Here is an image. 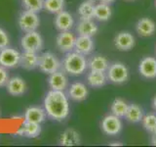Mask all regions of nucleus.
Returning <instances> with one entry per match:
<instances>
[{
    "label": "nucleus",
    "mask_w": 156,
    "mask_h": 147,
    "mask_svg": "<svg viewBox=\"0 0 156 147\" xmlns=\"http://www.w3.org/2000/svg\"><path fill=\"white\" fill-rule=\"evenodd\" d=\"M46 114L53 120L63 121L69 114V103L67 96L62 90L52 89L44 99Z\"/></svg>",
    "instance_id": "f257e3e1"
},
{
    "label": "nucleus",
    "mask_w": 156,
    "mask_h": 147,
    "mask_svg": "<svg viewBox=\"0 0 156 147\" xmlns=\"http://www.w3.org/2000/svg\"><path fill=\"white\" fill-rule=\"evenodd\" d=\"M62 68L66 73L71 76H79L88 69V61L85 55L71 51L68 52L63 59Z\"/></svg>",
    "instance_id": "f03ea898"
},
{
    "label": "nucleus",
    "mask_w": 156,
    "mask_h": 147,
    "mask_svg": "<svg viewBox=\"0 0 156 147\" xmlns=\"http://www.w3.org/2000/svg\"><path fill=\"white\" fill-rule=\"evenodd\" d=\"M107 80L115 85H122L129 80L130 73L129 69L125 64L121 62H114L109 64V67L106 71Z\"/></svg>",
    "instance_id": "7ed1b4c3"
},
{
    "label": "nucleus",
    "mask_w": 156,
    "mask_h": 147,
    "mask_svg": "<svg viewBox=\"0 0 156 147\" xmlns=\"http://www.w3.org/2000/svg\"><path fill=\"white\" fill-rule=\"evenodd\" d=\"M21 45L24 51L37 53L43 48V39L37 32H29L22 37Z\"/></svg>",
    "instance_id": "20e7f679"
},
{
    "label": "nucleus",
    "mask_w": 156,
    "mask_h": 147,
    "mask_svg": "<svg viewBox=\"0 0 156 147\" xmlns=\"http://www.w3.org/2000/svg\"><path fill=\"white\" fill-rule=\"evenodd\" d=\"M38 67L43 73L50 75V74L60 70L62 64L55 54L51 52H45L39 56Z\"/></svg>",
    "instance_id": "39448f33"
},
{
    "label": "nucleus",
    "mask_w": 156,
    "mask_h": 147,
    "mask_svg": "<svg viewBox=\"0 0 156 147\" xmlns=\"http://www.w3.org/2000/svg\"><path fill=\"white\" fill-rule=\"evenodd\" d=\"M101 130L105 132L106 135H111L114 136L120 134L123 127V124L122 121L120 120L119 117H117L113 114L105 116L101 121Z\"/></svg>",
    "instance_id": "423d86ee"
},
{
    "label": "nucleus",
    "mask_w": 156,
    "mask_h": 147,
    "mask_svg": "<svg viewBox=\"0 0 156 147\" xmlns=\"http://www.w3.org/2000/svg\"><path fill=\"white\" fill-rule=\"evenodd\" d=\"M39 24H40V21H39L37 13L29 11V10L23 11L19 18V26L23 32H26L35 31L39 27Z\"/></svg>",
    "instance_id": "0eeeda50"
},
{
    "label": "nucleus",
    "mask_w": 156,
    "mask_h": 147,
    "mask_svg": "<svg viewBox=\"0 0 156 147\" xmlns=\"http://www.w3.org/2000/svg\"><path fill=\"white\" fill-rule=\"evenodd\" d=\"M21 54L13 48L5 47L0 51V65L4 68H14L20 65Z\"/></svg>",
    "instance_id": "6e6552de"
},
{
    "label": "nucleus",
    "mask_w": 156,
    "mask_h": 147,
    "mask_svg": "<svg viewBox=\"0 0 156 147\" xmlns=\"http://www.w3.org/2000/svg\"><path fill=\"white\" fill-rule=\"evenodd\" d=\"M139 72L146 80L156 78V58L148 56L141 59L139 64Z\"/></svg>",
    "instance_id": "1a4fd4ad"
},
{
    "label": "nucleus",
    "mask_w": 156,
    "mask_h": 147,
    "mask_svg": "<svg viewBox=\"0 0 156 147\" xmlns=\"http://www.w3.org/2000/svg\"><path fill=\"white\" fill-rule=\"evenodd\" d=\"M136 44L135 36L129 32H120L114 37V45L120 51H129Z\"/></svg>",
    "instance_id": "9d476101"
},
{
    "label": "nucleus",
    "mask_w": 156,
    "mask_h": 147,
    "mask_svg": "<svg viewBox=\"0 0 156 147\" xmlns=\"http://www.w3.org/2000/svg\"><path fill=\"white\" fill-rule=\"evenodd\" d=\"M75 39L76 37L70 31L61 32L56 40L57 47L62 52H71L75 46Z\"/></svg>",
    "instance_id": "9b49d317"
},
{
    "label": "nucleus",
    "mask_w": 156,
    "mask_h": 147,
    "mask_svg": "<svg viewBox=\"0 0 156 147\" xmlns=\"http://www.w3.org/2000/svg\"><path fill=\"white\" fill-rule=\"evenodd\" d=\"M136 31L143 37L151 36L156 32V24L150 18H141L136 24Z\"/></svg>",
    "instance_id": "f8f14e48"
},
{
    "label": "nucleus",
    "mask_w": 156,
    "mask_h": 147,
    "mask_svg": "<svg viewBox=\"0 0 156 147\" xmlns=\"http://www.w3.org/2000/svg\"><path fill=\"white\" fill-rule=\"evenodd\" d=\"M48 83L52 89L54 90H62L63 91L67 87L68 80L66 74L62 71H56L55 73L50 74L48 78Z\"/></svg>",
    "instance_id": "ddd939ff"
},
{
    "label": "nucleus",
    "mask_w": 156,
    "mask_h": 147,
    "mask_svg": "<svg viewBox=\"0 0 156 147\" xmlns=\"http://www.w3.org/2000/svg\"><path fill=\"white\" fill-rule=\"evenodd\" d=\"M74 24V20L70 13L67 11H62L57 13V16L55 18V26L61 32L70 31Z\"/></svg>",
    "instance_id": "4468645a"
},
{
    "label": "nucleus",
    "mask_w": 156,
    "mask_h": 147,
    "mask_svg": "<svg viewBox=\"0 0 156 147\" xmlns=\"http://www.w3.org/2000/svg\"><path fill=\"white\" fill-rule=\"evenodd\" d=\"M95 44L91 36H79L75 39V51L82 55H89L94 50Z\"/></svg>",
    "instance_id": "2eb2a0df"
},
{
    "label": "nucleus",
    "mask_w": 156,
    "mask_h": 147,
    "mask_svg": "<svg viewBox=\"0 0 156 147\" xmlns=\"http://www.w3.org/2000/svg\"><path fill=\"white\" fill-rule=\"evenodd\" d=\"M7 91L13 96H20L23 95L27 90V83L22 77H14L9 78L6 85Z\"/></svg>",
    "instance_id": "dca6fc26"
},
{
    "label": "nucleus",
    "mask_w": 156,
    "mask_h": 147,
    "mask_svg": "<svg viewBox=\"0 0 156 147\" xmlns=\"http://www.w3.org/2000/svg\"><path fill=\"white\" fill-rule=\"evenodd\" d=\"M80 134L74 129H67L60 135L58 143L62 146H75L80 144Z\"/></svg>",
    "instance_id": "f3484780"
},
{
    "label": "nucleus",
    "mask_w": 156,
    "mask_h": 147,
    "mask_svg": "<svg viewBox=\"0 0 156 147\" xmlns=\"http://www.w3.org/2000/svg\"><path fill=\"white\" fill-rule=\"evenodd\" d=\"M76 31L79 36H94L99 31V28L96 24V23L93 20L81 19L79 24H77Z\"/></svg>",
    "instance_id": "a211bd4d"
},
{
    "label": "nucleus",
    "mask_w": 156,
    "mask_h": 147,
    "mask_svg": "<svg viewBox=\"0 0 156 147\" xmlns=\"http://www.w3.org/2000/svg\"><path fill=\"white\" fill-rule=\"evenodd\" d=\"M88 96V88L82 82H74L68 89V97L74 101H83Z\"/></svg>",
    "instance_id": "6ab92c4d"
},
{
    "label": "nucleus",
    "mask_w": 156,
    "mask_h": 147,
    "mask_svg": "<svg viewBox=\"0 0 156 147\" xmlns=\"http://www.w3.org/2000/svg\"><path fill=\"white\" fill-rule=\"evenodd\" d=\"M39 56L35 52L24 51L21 54V59H20V65L26 70H33L38 67Z\"/></svg>",
    "instance_id": "aec40b11"
},
{
    "label": "nucleus",
    "mask_w": 156,
    "mask_h": 147,
    "mask_svg": "<svg viewBox=\"0 0 156 147\" xmlns=\"http://www.w3.org/2000/svg\"><path fill=\"white\" fill-rule=\"evenodd\" d=\"M107 76L105 72H98V71H90L87 75V82L92 87L99 88L105 85L107 82Z\"/></svg>",
    "instance_id": "412c9836"
},
{
    "label": "nucleus",
    "mask_w": 156,
    "mask_h": 147,
    "mask_svg": "<svg viewBox=\"0 0 156 147\" xmlns=\"http://www.w3.org/2000/svg\"><path fill=\"white\" fill-rule=\"evenodd\" d=\"M40 134H41L40 124L32 123V122H27V121H26L23 123V125L21 127V130L17 132V134L24 135L27 137H30V138L37 137Z\"/></svg>",
    "instance_id": "4be33fe9"
},
{
    "label": "nucleus",
    "mask_w": 156,
    "mask_h": 147,
    "mask_svg": "<svg viewBox=\"0 0 156 147\" xmlns=\"http://www.w3.org/2000/svg\"><path fill=\"white\" fill-rule=\"evenodd\" d=\"M109 67L108 60L102 55H95L88 61V68L90 71H98L106 73Z\"/></svg>",
    "instance_id": "5701e85b"
},
{
    "label": "nucleus",
    "mask_w": 156,
    "mask_h": 147,
    "mask_svg": "<svg viewBox=\"0 0 156 147\" xmlns=\"http://www.w3.org/2000/svg\"><path fill=\"white\" fill-rule=\"evenodd\" d=\"M46 118V111L40 107H29L24 114V119L27 122L40 124Z\"/></svg>",
    "instance_id": "b1692460"
},
{
    "label": "nucleus",
    "mask_w": 156,
    "mask_h": 147,
    "mask_svg": "<svg viewBox=\"0 0 156 147\" xmlns=\"http://www.w3.org/2000/svg\"><path fill=\"white\" fill-rule=\"evenodd\" d=\"M124 117L127 122L131 124H136V123L141 122L144 117V111L138 104H130Z\"/></svg>",
    "instance_id": "393cba45"
},
{
    "label": "nucleus",
    "mask_w": 156,
    "mask_h": 147,
    "mask_svg": "<svg viewBox=\"0 0 156 147\" xmlns=\"http://www.w3.org/2000/svg\"><path fill=\"white\" fill-rule=\"evenodd\" d=\"M112 10L110 5L105 3H99L95 5V18L100 22H106L111 18Z\"/></svg>",
    "instance_id": "a878e982"
},
{
    "label": "nucleus",
    "mask_w": 156,
    "mask_h": 147,
    "mask_svg": "<svg viewBox=\"0 0 156 147\" xmlns=\"http://www.w3.org/2000/svg\"><path fill=\"white\" fill-rule=\"evenodd\" d=\"M78 15L80 19H87V20H93L95 18V4L94 2L86 1L82 2L80 6L78 7Z\"/></svg>",
    "instance_id": "bb28decb"
},
{
    "label": "nucleus",
    "mask_w": 156,
    "mask_h": 147,
    "mask_svg": "<svg viewBox=\"0 0 156 147\" xmlns=\"http://www.w3.org/2000/svg\"><path fill=\"white\" fill-rule=\"evenodd\" d=\"M128 106L129 104L124 99H122V98H115L110 106L111 114L119 118L124 117L127 112V109H128Z\"/></svg>",
    "instance_id": "cd10ccee"
},
{
    "label": "nucleus",
    "mask_w": 156,
    "mask_h": 147,
    "mask_svg": "<svg viewBox=\"0 0 156 147\" xmlns=\"http://www.w3.org/2000/svg\"><path fill=\"white\" fill-rule=\"evenodd\" d=\"M141 124L146 131L153 134L156 131V114L148 113V114L144 115L143 119H141Z\"/></svg>",
    "instance_id": "c85d7f7f"
},
{
    "label": "nucleus",
    "mask_w": 156,
    "mask_h": 147,
    "mask_svg": "<svg viewBox=\"0 0 156 147\" xmlns=\"http://www.w3.org/2000/svg\"><path fill=\"white\" fill-rule=\"evenodd\" d=\"M65 7V0H44L43 8L48 12L57 14L63 10Z\"/></svg>",
    "instance_id": "c756f323"
},
{
    "label": "nucleus",
    "mask_w": 156,
    "mask_h": 147,
    "mask_svg": "<svg viewBox=\"0 0 156 147\" xmlns=\"http://www.w3.org/2000/svg\"><path fill=\"white\" fill-rule=\"evenodd\" d=\"M23 6L26 10L37 13L43 9L44 0H23Z\"/></svg>",
    "instance_id": "7c9ffc66"
},
{
    "label": "nucleus",
    "mask_w": 156,
    "mask_h": 147,
    "mask_svg": "<svg viewBox=\"0 0 156 147\" xmlns=\"http://www.w3.org/2000/svg\"><path fill=\"white\" fill-rule=\"evenodd\" d=\"M9 44V37L5 31L0 28V49L7 47Z\"/></svg>",
    "instance_id": "2f4dec72"
},
{
    "label": "nucleus",
    "mask_w": 156,
    "mask_h": 147,
    "mask_svg": "<svg viewBox=\"0 0 156 147\" xmlns=\"http://www.w3.org/2000/svg\"><path fill=\"white\" fill-rule=\"evenodd\" d=\"M9 81V76L6 71V69L4 67H0V86H4L7 85Z\"/></svg>",
    "instance_id": "473e14b6"
},
{
    "label": "nucleus",
    "mask_w": 156,
    "mask_h": 147,
    "mask_svg": "<svg viewBox=\"0 0 156 147\" xmlns=\"http://www.w3.org/2000/svg\"><path fill=\"white\" fill-rule=\"evenodd\" d=\"M100 2L101 3H105V4H108V5H111L112 3L115 2V0H99Z\"/></svg>",
    "instance_id": "72a5a7b5"
},
{
    "label": "nucleus",
    "mask_w": 156,
    "mask_h": 147,
    "mask_svg": "<svg viewBox=\"0 0 156 147\" xmlns=\"http://www.w3.org/2000/svg\"><path fill=\"white\" fill-rule=\"evenodd\" d=\"M151 142L153 145H156V131L152 134V138H151Z\"/></svg>",
    "instance_id": "f704fd0d"
},
{
    "label": "nucleus",
    "mask_w": 156,
    "mask_h": 147,
    "mask_svg": "<svg viewBox=\"0 0 156 147\" xmlns=\"http://www.w3.org/2000/svg\"><path fill=\"white\" fill-rule=\"evenodd\" d=\"M152 108H153V110L156 112V95L154 96L153 100H152Z\"/></svg>",
    "instance_id": "c9c22d12"
},
{
    "label": "nucleus",
    "mask_w": 156,
    "mask_h": 147,
    "mask_svg": "<svg viewBox=\"0 0 156 147\" xmlns=\"http://www.w3.org/2000/svg\"><path fill=\"white\" fill-rule=\"evenodd\" d=\"M109 145H111V146H116V145L121 146V145H123V144H122L121 142H113V143H110Z\"/></svg>",
    "instance_id": "e433bc0d"
},
{
    "label": "nucleus",
    "mask_w": 156,
    "mask_h": 147,
    "mask_svg": "<svg viewBox=\"0 0 156 147\" xmlns=\"http://www.w3.org/2000/svg\"><path fill=\"white\" fill-rule=\"evenodd\" d=\"M88 1H91V2H96L97 0H88Z\"/></svg>",
    "instance_id": "4c0bfd02"
},
{
    "label": "nucleus",
    "mask_w": 156,
    "mask_h": 147,
    "mask_svg": "<svg viewBox=\"0 0 156 147\" xmlns=\"http://www.w3.org/2000/svg\"><path fill=\"white\" fill-rule=\"evenodd\" d=\"M127 1H134V0H127Z\"/></svg>",
    "instance_id": "58836bf2"
},
{
    "label": "nucleus",
    "mask_w": 156,
    "mask_h": 147,
    "mask_svg": "<svg viewBox=\"0 0 156 147\" xmlns=\"http://www.w3.org/2000/svg\"><path fill=\"white\" fill-rule=\"evenodd\" d=\"M155 7H156V0H155Z\"/></svg>",
    "instance_id": "ea45409f"
}]
</instances>
